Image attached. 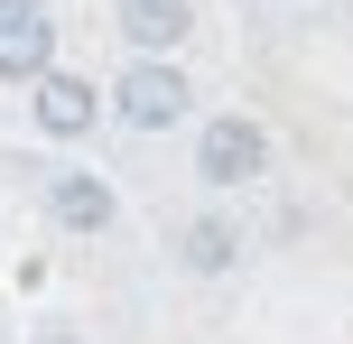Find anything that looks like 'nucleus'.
<instances>
[{
  "mask_svg": "<svg viewBox=\"0 0 353 344\" xmlns=\"http://www.w3.org/2000/svg\"><path fill=\"white\" fill-rule=\"evenodd\" d=\"M56 65V19L28 10V19H0V84H37Z\"/></svg>",
  "mask_w": 353,
  "mask_h": 344,
  "instance_id": "nucleus-7",
  "label": "nucleus"
},
{
  "mask_svg": "<svg viewBox=\"0 0 353 344\" xmlns=\"http://www.w3.org/2000/svg\"><path fill=\"white\" fill-rule=\"evenodd\" d=\"M121 37L130 56H176L195 37V0H121Z\"/></svg>",
  "mask_w": 353,
  "mask_h": 344,
  "instance_id": "nucleus-6",
  "label": "nucleus"
},
{
  "mask_svg": "<svg viewBox=\"0 0 353 344\" xmlns=\"http://www.w3.org/2000/svg\"><path fill=\"white\" fill-rule=\"evenodd\" d=\"M186 112H195V84H186V65H176V56H130V65L112 74V93H103V121L140 130V140L176 130Z\"/></svg>",
  "mask_w": 353,
  "mask_h": 344,
  "instance_id": "nucleus-1",
  "label": "nucleus"
},
{
  "mask_svg": "<svg viewBox=\"0 0 353 344\" xmlns=\"http://www.w3.org/2000/svg\"><path fill=\"white\" fill-rule=\"evenodd\" d=\"M195 177H205L214 196L261 186V177H270V130L251 121V112H214V121L195 130Z\"/></svg>",
  "mask_w": 353,
  "mask_h": 344,
  "instance_id": "nucleus-2",
  "label": "nucleus"
},
{
  "mask_svg": "<svg viewBox=\"0 0 353 344\" xmlns=\"http://www.w3.org/2000/svg\"><path fill=\"white\" fill-rule=\"evenodd\" d=\"M242 252H251V233L223 214V205H205V214H186V223H176V270H195V279L242 270Z\"/></svg>",
  "mask_w": 353,
  "mask_h": 344,
  "instance_id": "nucleus-5",
  "label": "nucleus"
},
{
  "mask_svg": "<svg viewBox=\"0 0 353 344\" xmlns=\"http://www.w3.org/2000/svg\"><path fill=\"white\" fill-rule=\"evenodd\" d=\"M28 10H47V0H0V19H28Z\"/></svg>",
  "mask_w": 353,
  "mask_h": 344,
  "instance_id": "nucleus-8",
  "label": "nucleus"
},
{
  "mask_svg": "<svg viewBox=\"0 0 353 344\" xmlns=\"http://www.w3.org/2000/svg\"><path fill=\"white\" fill-rule=\"evenodd\" d=\"M37 344H84V335H37Z\"/></svg>",
  "mask_w": 353,
  "mask_h": 344,
  "instance_id": "nucleus-9",
  "label": "nucleus"
},
{
  "mask_svg": "<svg viewBox=\"0 0 353 344\" xmlns=\"http://www.w3.org/2000/svg\"><path fill=\"white\" fill-rule=\"evenodd\" d=\"M28 121L47 130V140H93V130H103V84H93V74H65V65H47L28 84Z\"/></svg>",
  "mask_w": 353,
  "mask_h": 344,
  "instance_id": "nucleus-3",
  "label": "nucleus"
},
{
  "mask_svg": "<svg viewBox=\"0 0 353 344\" xmlns=\"http://www.w3.org/2000/svg\"><path fill=\"white\" fill-rule=\"evenodd\" d=\"M47 214H56V233H112L121 223V196H112V177H93V168H56L47 177Z\"/></svg>",
  "mask_w": 353,
  "mask_h": 344,
  "instance_id": "nucleus-4",
  "label": "nucleus"
}]
</instances>
